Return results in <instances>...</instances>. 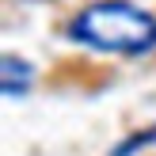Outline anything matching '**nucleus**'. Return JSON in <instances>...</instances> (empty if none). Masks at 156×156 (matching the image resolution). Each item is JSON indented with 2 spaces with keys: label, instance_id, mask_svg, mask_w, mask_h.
Masks as SVG:
<instances>
[{
  "label": "nucleus",
  "instance_id": "nucleus-1",
  "mask_svg": "<svg viewBox=\"0 0 156 156\" xmlns=\"http://www.w3.org/2000/svg\"><path fill=\"white\" fill-rule=\"evenodd\" d=\"M69 34L103 53H149L156 46V15L126 0H99L73 15Z\"/></svg>",
  "mask_w": 156,
  "mask_h": 156
},
{
  "label": "nucleus",
  "instance_id": "nucleus-2",
  "mask_svg": "<svg viewBox=\"0 0 156 156\" xmlns=\"http://www.w3.org/2000/svg\"><path fill=\"white\" fill-rule=\"evenodd\" d=\"M30 84V65L15 53H4V95H23Z\"/></svg>",
  "mask_w": 156,
  "mask_h": 156
},
{
  "label": "nucleus",
  "instance_id": "nucleus-3",
  "mask_svg": "<svg viewBox=\"0 0 156 156\" xmlns=\"http://www.w3.org/2000/svg\"><path fill=\"white\" fill-rule=\"evenodd\" d=\"M152 141H156V126H152V129H141V133H133V137H126L111 156H133L137 149H145V145H152Z\"/></svg>",
  "mask_w": 156,
  "mask_h": 156
}]
</instances>
